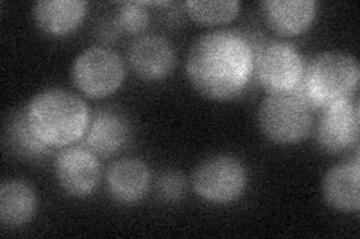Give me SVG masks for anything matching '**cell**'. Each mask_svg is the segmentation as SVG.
I'll list each match as a JSON object with an SVG mask.
<instances>
[{
    "mask_svg": "<svg viewBox=\"0 0 360 239\" xmlns=\"http://www.w3.org/2000/svg\"><path fill=\"white\" fill-rule=\"evenodd\" d=\"M252 72V45L240 32H209L194 42L186 57L189 83L200 95L213 100L240 96Z\"/></svg>",
    "mask_w": 360,
    "mask_h": 239,
    "instance_id": "cell-1",
    "label": "cell"
},
{
    "mask_svg": "<svg viewBox=\"0 0 360 239\" xmlns=\"http://www.w3.org/2000/svg\"><path fill=\"white\" fill-rule=\"evenodd\" d=\"M116 25L128 33H140L149 25V14L143 2H123L119 6Z\"/></svg>",
    "mask_w": 360,
    "mask_h": 239,
    "instance_id": "cell-19",
    "label": "cell"
},
{
    "mask_svg": "<svg viewBox=\"0 0 360 239\" xmlns=\"http://www.w3.org/2000/svg\"><path fill=\"white\" fill-rule=\"evenodd\" d=\"M37 211V195L22 181H6L0 187V221L18 227L32 220Z\"/></svg>",
    "mask_w": 360,
    "mask_h": 239,
    "instance_id": "cell-16",
    "label": "cell"
},
{
    "mask_svg": "<svg viewBox=\"0 0 360 239\" xmlns=\"http://www.w3.org/2000/svg\"><path fill=\"white\" fill-rule=\"evenodd\" d=\"M128 57L132 72L148 81L168 76L176 66L173 43L158 35L139 38L131 45Z\"/></svg>",
    "mask_w": 360,
    "mask_h": 239,
    "instance_id": "cell-10",
    "label": "cell"
},
{
    "mask_svg": "<svg viewBox=\"0 0 360 239\" xmlns=\"http://www.w3.org/2000/svg\"><path fill=\"white\" fill-rule=\"evenodd\" d=\"M262 6L269 26L283 36H296L308 30L319 9L314 0H269Z\"/></svg>",
    "mask_w": 360,
    "mask_h": 239,
    "instance_id": "cell-13",
    "label": "cell"
},
{
    "mask_svg": "<svg viewBox=\"0 0 360 239\" xmlns=\"http://www.w3.org/2000/svg\"><path fill=\"white\" fill-rule=\"evenodd\" d=\"M54 174L68 195L83 198L96 189L101 168L96 156L89 148L72 146L56 157Z\"/></svg>",
    "mask_w": 360,
    "mask_h": 239,
    "instance_id": "cell-9",
    "label": "cell"
},
{
    "mask_svg": "<svg viewBox=\"0 0 360 239\" xmlns=\"http://www.w3.org/2000/svg\"><path fill=\"white\" fill-rule=\"evenodd\" d=\"M29 126L50 148L80 139L89 128V108L78 96L60 88L41 92L26 108Z\"/></svg>",
    "mask_w": 360,
    "mask_h": 239,
    "instance_id": "cell-2",
    "label": "cell"
},
{
    "mask_svg": "<svg viewBox=\"0 0 360 239\" xmlns=\"http://www.w3.org/2000/svg\"><path fill=\"white\" fill-rule=\"evenodd\" d=\"M120 55L103 47H92L77 57L72 66L75 87L89 97L101 99L115 93L125 79Z\"/></svg>",
    "mask_w": 360,
    "mask_h": 239,
    "instance_id": "cell-6",
    "label": "cell"
},
{
    "mask_svg": "<svg viewBox=\"0 0 360 239\" xmlns=\"http://www.w3.org/2000/svg\"><path fill=\"white\" fill-rule=\"evenodd\" d=\"M150 170L139 158H122L107 172V187L112 199L120 203H135L149 191Z\"/></svg>",
    "mask_w": 360,
    "mask_h": 239,
    "instance_id": "cell-11",
    "label": "cell"
},
{
    "mask_svg": "<svg viewBox=\"0 0 360 239\" xmlns=\"http://www.w3.org/2000/svg\"><path fill=\"white\" fill-rule=\"evenodd\" d=\"M87 8L83 0H41L33 5V18L45 33L63 36L80 26Z\"/></svg>",
    "mask_w": 360,
    "mask_h": 239,
    "instance_id": "cell-15",
    "label": "cell"
},
{
    "mask_svg": "<svg viewBox=\"0 0 360 239\" xmlns=\"http://www.w3.org/2000/svg\"><path fill=\"white\" fill-rule=\"evenodd\" d=\"M6 141L13 146V150L25 157H38L47 153L50 146L39 141L38 136L33 133L29 126V121L25 112H18L13 117L6 130Z\"/></svg>",
    "mask_w": 360,
    "mask_h": 239,
    "instance_id": "cell-17",
    "label": "cell"
},
{
    "mask_svg": "<svg viewBox=\"0 0 360 239\" xmlns=\"http://www.w3.org/2000/svg\"><path fill=\"white\" fill-rule=\"evenodd\" d=\"M186 189L185 178L182 174L176 172V170H168L160 177L158 181V190L160 195L167 200H177L184 196Z\"/></svg>",
    "mask_w": 360,
    "mask_h": 239,
    "instance_id": "cell-20",
    "label": "cell"
},
{
    "mask_svg": "<svg viewBox=\"0 0 360 239\" xmlns=\"http://www.w3.org/2000/svg\"><path fill=\"white\" fill-rule=\"evenodd\" d=\"M188 14L201 25H224L239 14L240 4L236 0H217V2H202L189 0L185 4Z\"/></svg>",
    "mask_w": 360,
    "mask_h": 239,
    "instance_id": "cell-18",
    "label": "cell"
},
{
    "mask_svg": "<svg viewBox=\"0 0 360 239\" xmlns=\"http://www.w3.org/2000/svg\"><path fill=\"white\" fill-rule=\"evenodd\" d=\"M246 179V170L238 158L213 156L197 166L193 186L197 195L207 202L230 203L243 195Z\"/></svg>",
    "mask_w": 360,
    "mask_h": 239,
    "instance_id": "cell-7",
    "label": "cell"
},
{
    "mask_svg": "<svg viewBox=\"0 0 360 239\" xmlns=\"http://www.w3.org/2000/svg\"><path fill=\"white\" fill-rule=\"evenodd\" d=\"M303 72V57L292 45L285 42L264 43L254 59L257 81L270 95L295 92L302 81Z\"/></svg>",
    "mask_w": 360,
    "mask_h": 239,
    "instance_id": "cell-5",
    "label": "cell"
},
{
    "mask_svg": "<svg viewBox=\"0 0 360 239\" xmlns=\"http://www.w3.org/2000/svg\"><path fill=\"white\" fill-rule=\"evenodd\" d=\"M360 162L359 156L333 166L323 179V196L332 208L357 212L360 208Z\"/></svg>",
    "mask_w": 360,
    "mask_h": 239,
    "instance_id": "cell-12",
    "label": "cell"
},
{
    "mask_svg": "<svg viewBox=\"0 0 360 239\" xmlns=\"http://www.w3.org/2000/svg\"><path fill=\"white\" fill-rule=\"evenodd\" d=\"M128 135V121L120 112L101 109L86 130V145L94 154L108 157L125 145Z\"/></svg>",
    "mask_w": 360,
    "mask_h": 239,
    "instance_id": "cell-14",
    "label": "cell"
},
{
    "mask_svg": "<svg viewBox=\"0 0 360 239\" xmlns=\"http://www.w3.org/2000/svg\"><path fill=\"white\" fill-rule=\"evenodd\" d=\"M360 69L354 57L342 53H323L305 66L299 87L292 93L311 109L329 108L352 99L359 86Z\"/></svg>",
    "mask_w": 360,
    "mask_h": 239,
    "instance_id": "cell-3",
    "label": "cell"
},
{
    "mask_svg": "<svg viewBox=\"0 0 360 239\" xmlns=\"http://www.w3.org/2000/svg\"><path fill=\"white\" fill-rule=\"evenodd\" d=\"M359 118V100L356 97L324 108L317 130V141L323 150L335 154L356 146L360 130Z\"/></svg>",
    "mask_w": 360,
    "mask_h": 239,
    "instance_id": "cell-8",
    "label": "cell"
},
{
    "mask_svg": "<svg viewBox=\"0 0 360 239\" xmlns=\"http://www.w3.org/2000/svg\"><path fill=\"white\" fill-rule=\"evenodd\" d=\"M258 126L275 144L300 142L312 130L311 108L296 93L269 95L258 109Z\"/></svg>",
    "mask_w": 360,
    "mask_h": 239,
    "instance_id": "cell-4",
    "label": "cell"
}]
</instances>
